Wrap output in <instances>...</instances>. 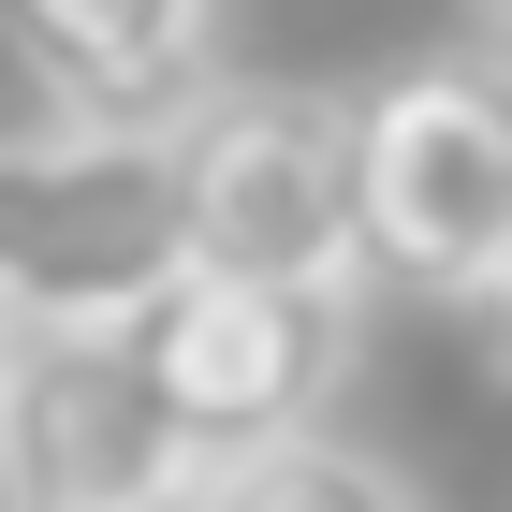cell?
Listing matches in <instances>:
<instances>
[{
	"label": "cell",
	"instance_id": "1",
	"mask_svg": "<svg viewBox=\"0 0 512 512\" xmlns=\"http://www.w3.org/2000/svg\"><path fill=\"white\" fill-rule=\"evenodd\" d=\"M191 278L161 132H0V352L15 337H118Z\"/></svg>",
	"mask_w": 512,
	"mask_h": 512
},
{
	"label": "cell",
	"instance_id": "2",
	"mask_svg": "<svg viewBox=\"0 0 512 512\" xmlns=\"http://www.w3.org/2000/svg\"><path fill=\"white\" fill-rule=\"evenodd\" d=\"M512 264V59L352 88V278L483 293Z\"/></svg>",
	"mask_w": 512,
	"mask_h": 512
},
{
	"label": "cell",
	"instance_id": "3",
	"mask_svg": "<svg viewBox=\"0 0 512 512\" xmlns=\"http://www.w3.org/2000/svg\"><path fill=\"white\" fill-rule=\"evenodd\" d=\"M191 278H322L352 293V88L220 74L161 132Z\"/></svg>",
	"mask_w": 512,
	"mask_h": 512
},
{
	"label": "cell",
	"instance_id": "4",
	"mask_svg": "<svg viewBox=\"0 0 512 512\" xmlns=\"http://www.w3.org/2000/svg\"><path fill=\"white\" fill-rule=\"evenodd\" d=\"M161 410L205 469L278 454V439H322L337 381H352V293L322 278H176L147 322H132Z\"/></svg>",
	"mask_w": 512,
	"mask_h": 512
},
{
	"label": "cell",
	"instance_id": "5",
	"mask_svg": "<svg viewBox=\"0 0 512 512\" xmlns=\"http://www.w3.org/2000/svg\"><path fill=\"white\" fill-rule=\"evenodd\" d=\"M191 483H205V454L176 439L132 322L0 352V512H161Z\"/></svg>",
	"mask_w": 512,
	"mask_h": 512
},
{
	"label": "cell",
	"instance_id": "6",
	"mask_svg": "<svg viewBox=\"0 0 512 512\" xmlns=\"http://www.w3.org/2000/svg\"><path fill=\"white\" fill-rule=\"evenodd\" d=\"M59 132H176L220 88V0H0Z\"/></svg>",
	"mask_w": 512,
	"mask_h": 512
},
{
	"label": "cell",
	"instance_id": "7",
	"mask_svg": "<svg viewBox=\"0 0 512 512\" xmlns=\"http://www.w3.org/2000/svg\"><path fill=\"white\" fill-rule=\"evenodd\" d=\"M191 512H410V483L366 469L352 439H278V454H235V469H205Z\"/></svg>",
	"mask_w": 512,
	"mask_h": 512
},
{
	"label": "cell",
	"instance_id": "8",
	"mask_svg": "<svg viewBox=\"0 0 512 512\" xmlns=\"http://www.w3.org/2000/svg\"><path fill=\"white\" fill-rule=\"evenodd\" d=\"M483 322H498V352H512V264H498V278H483Z\"/></svg>",
	"mask_w": 512,
	"mask_h": 512
},
{
	"label": "cell",
	"instance_id": "9",
	"mask_svg": "<svg viewBox=\"0 0 512 512\" xmlns=\"http://www.w3.org/2000/svg\"><path fill=\"white\" fill-rule=\"evenodd\" d=\"M469 15H483V30H498V44H512V0H469Z\"/></svg>",
	"mask_w": 512,
	"mask_h": 512
},
{
	"label": "cell",
	"instance_id": "10",
	"mask_svg": "<svg viewBox=\"0 0 512 512\" xmlns=\"http://www.w3.org/2000/svg\"><path fill=\"white\" fill-rule=\"evenodd\" d=\"M161 512H191V498H161Z\"/></svg>",
	"mask_w": 512,
	"mask_h": 512
}]
</instances>
